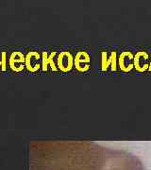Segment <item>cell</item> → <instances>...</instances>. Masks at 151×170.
Returning <instances> with one entry per match:
<instances>
[{
	"label": "cell",
	"mask_w": 151,
	"mask_h": 170,
	"mask_svg": "<svg viewBox=\"0 0 151 170\" xmlns=\"http://www.w3.org/2000/svg\"><path fill=\"white\" fill-rule=\"evenodd\" d=\"M0 66H2V62L0 61Z\"/></svg>",
	"instance_id": "6"
},
{
	"label": "cell",
	"mask_w": 151,
	"mask_h": 170,
	"mask_svg": "<svg viewBox=\"0 0 151 170\" xmlns=\"http://www.w3.org/2000/svg\"><path fill=\"white\" fill-rule=\"evenodd\" d=\"M64 59L65 60H63L61 54L59 56V59H58V64L63 71H68L72 67V57L69 53H64Z\"/></svg>",
	"instance_id": "3"
},
{
	"label": "cell",
	"mask_w": 151,
	"mask_h": 170,
	"mask_svg": "<svg viewBox=\"0 0 151 170\" xmlns=\"http://www.w3.org/2000/svg\"><path fill=\"white\" fill-rule=\"evenodd\" d=\"M26 62V56L20 51H13L9 59V65L14 72H22L25 69L24 63Z\"/></svg>",
	"instance_id": "1"
},
{
	"label": "cell",
	"mask_w": 151,
	"mask_h": 170,
	"mask_svg": "<svg viewBox=\"0 0 151 170\" xmlns=\"http://www.w3.org/2000/svg\"><path fill=\"white\" fill-rule=\"evenodd\" d=\"M1 62H2V66H1V70L2 71H6L7 70V52L4 51V52L1 53Z\"/></svg>",
	"instance_id": "5"
},
{
	"label": "cell",
	"mask_w": 151,
	"mask_h": 170,
	"mask_svg": "<svg viewBox=\"0 0 151 170\" xmlns=\"http://www.w3.org/2000/svg\"><path fill=\"white\" fill-rule=\"evenodd\" d=\"M40 59V54L36 52V51H29L26 56V62H25V66L29 72H36L37 70H39L40 64H34V61H38Z\"/></svg>",
	"instance_id": "2"
},
{
	"label": "cell",
	"mask_w": 151,
	"mask_h": 170,
	"mask_svg": "<svg viewBox=\"0 0 151 170\" xmlns=\"http://www.w3.org/2000/svg\"><path fill=\"white\" fill-rule=\"evenodd\" d=\"M54 56H55V52L51 53L49 57H47V53L46 52V51L43 52V55H42V69L44 71H46L47 65H48V64L51 66V68H52L54 71L57 69L54 63H53V57Z\"/></svg>",
	"instance_id": "4"
}]
</instances>
